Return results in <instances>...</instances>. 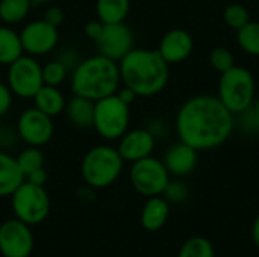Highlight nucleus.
<instances>
[{
	"label": "nucleus",
	"mask_w": 259,
	"mask_h": 257,
	"mask_svg": "<svg viewBox=\"0 0 259 257\" xmlns=\"http://www.w3.org/2000/svg\"><path fill=\"white\" fill-rule=\"evenodd\" d=\"M179 141L197 151L222 147L235 129V115L217 95L199 94L185 100L175 118Z\"/></svg>",
	"instance_id": "f257e3e1"
},
{
	"label": "nucleus",
	"mask_w": 259,
	"mask_h": 257,
	"mask_svg": "<svg viewBox=\"0 0 259 257\" xmlns=\"http://www.w3.org/2000/svg\"><path fill=\"white\" fill-rule=\"evenodd\" d=\"M121 85L138 97H153L165 89L170 79V65L158 50L134 47L120 62Z\"/></svg>",
	"instance_id": "f03ea898"
},
{
	"label": "nucleus",
	"mask_w": 259,
	"mask_h": 257,
	"mask_svg": "<svg viewBox=\"0 0 259 257\" xmlns=\"http://www.w3.org/2000/svg\"><path fill=\"white\" fill-rule=\"evenodd\" d=\"M121 86L118 62L97 53L80 59L71 73V92L97 101L112 95Z\"/></svg>",
	"instance_id": "7ed1b4c3"
},
{
	"label": "nucleus",
	"mask_w": 259,
	"mask_h": 257,
	"mask_svg": "<svg viewBox=\"0 0 259 257\" xmlns=\"http://www.w3.org/2000/svg\"><path fill=\"white\" fill-rule=\"evenodd\" d=\"M124 161L117 147L106 144L90 148L80 162V176L93 189H105L121 176Z\"/></svg>",
	"instance_id": "20e7f679"
},
{
	"label": "nucleus",
	"mask_w": 259,
	"mask_h": 257,
	"mask_svg": "<svg viewBox=\"0 0 259 257\" xmlns=\"http://www.w3.org/2000/svg\"><path fill=\"white\" fill-rule=\"evenodd\" d=\"M219 100L234 114H240L250 108L256 98V82L252 71L241 65L220 74L217 85Z\"/></svg>",
	"instance_id": "39448f33"
},
{
	"label": "nucleus",
	"mask_w": 259,
	"mask_h": 257,
	"mask_svg": "<svg viewBox=\"0 0 259 257\" xmlns=\"http://www.w3.org/2000/svg\"><path fill=\"white\" fill-rule=\"evenodd\" d=\"M131 123V106L118 98L117 94L100 98L94 103L93 127L106 141H118Z\"/></svg>",
	"instance_id": "423d86ee"
},
{
	"label": "nucleus",
	"mask_w": 259,
	"mask_h": 257,
	"mask_svg": "<svg viewBox=\"0 0 259 257\" xmlns=\"http://www.w3.org/2000/svg\"><path fill=\"white\" fill-rule=\"evenodd\" d=\"M15 218L29 226L41 224L50 214V197L44 186L23 182L11 195Z\"/></svg>",
	"instance_id": "0eeeda50"
},
{
	"label": "nucleus",
	"mask_w": 259,
	"mask_h": 257,
	"mask_svg": "<svg viewBox=\"0 0 259 257\" xmlns=\"http://www.w3.org/2000/svg\"><path fill=\"white\" fill-rule=\"evenodd\" d=\"M129 180L138 194L149 198L162 195L170 182V173L167 171L162 159L147 156L131 165Z\"/></svg>",
	"instance_id": "6e6552de"
},
{
	"label": "nucleus",
	"mask_w": 259,
	"mask_h": 257,
	"mask_svg": "<svg viewBox=\"0 0 259 257\" xmlns=\"http://www.w3.org/2000/svg\"><path fill=\"white\" fill-rule=\"evenodd\" d=\"M6 83L15 97L33 98L38 89L44 85L42 65L35 56L24 53L8 65Z\"/></svg>",
	"instance_id": "1a4fd4ad"
},
{
	"label": "nucleus",
	"mask_w": 259,
	"mask_h": 257,
	"mask_svg": "<svg viewBox=\"0 0 259 257\" xmlns=\"http://www.w3.org/2000/svg\"><path fill=\"white\" fill-rule=\"evenodd\" d=\"M53 133L55 124L52 117L46 115L35 106L23 111L17 120V135L30 147L46 145L53 138Z\"/></svg>",
	"instance_id": "9d476101"
},
{
	"label": "nucleus",
	"mask_w": 259,
	"mask_h": 257,
	"mask_svg": "<svg viewBox=\"0 0 259 257\" xmlns=\"http://www.w3.org/2000/svg\"><path fill=\"white\" fill-rule=\"evenodd\" d=\"M33 247L35 239L29 224L11 218L0 226V253L3 257H29Z\"/></svg>",
	"instance_id": "9b49d317"
},
{
	"label": "nucleus",
	"mask_w": 259,
	"mask_h": 257,
	"mask_svg": "<svg viewBox=\"0 0 259 257\" xmlns=\"http://www.w3.org/2000/svg\"><path fill=\"white\" fill-rule=\"evenodd\" d=\"M23 50L30 56H44L53 52L59 42V30L44 18L27 23L20 32Z\"/></svg>",
	"instance_id": "f8f14e48"
},
{
	"label": "nucleus",
	"mask_w": 259,
	"mask_h": 257,
	"mask_svg": "<svg viewBox=\"0 0 259 257\" xmlns=\"http://www.w3.org/2000/svg\"><path fill=\"white\" fill-rule=\"evenodd\" d=\"M99 53L120 62L134 47H135V36L131 26L123 23H112L103 24V30L100 36L94 41Z\"/></svg>",
	"instance_id": "ddd939ff"
},
{
	"label": "nucleus",
	"mask_w": 259,
	"mask_h": 257,
	"mask_svg": "<svg viewBox=\"0 0 259 257\" xmlns=\"http://www.w3.org/2000/svg\"><path fill=\"white\" fill-rule=\"evenodd\" d=\"M156 145L155 135L147 127H138L127 130L120 139L117 150L124 162H137L147 156H152Z\"/></svg>",
	"instance_id": "4468645a"
},
{
	"label": "nucleus",
	"mask_w": 259,
	"mask_h": 257,
	"mask_svg": "<svg viewBox=\"0 0 259 257\" xmlns=\"http://www.w3.org/2000/svg\"><path fill=\"white\" fill-rule=\"evenodd\" d=\"M168 65L187 61L194 50L193 35L185 29H171L159 41L156 48Z\"/></svg>",
	"instance_id": "2eb2a0df"
},
{
	"label": "nucleus",
	"mask_w": 259,
	"mask_h": 257,
	"mask_svg": "<svg viewBox=\"0 0 259 257\" xmlns=\"http://www.w3.org/2000/svg\"><path fill=\"white\" fill-rule=\"evenodd\" d=\"M197 161H199V151L182 141L170 145L162 158V162L167 171L170 173V176H176V177H184L191 174L197 167Z\"/></svg>",
	"instance_id": "dca6fc26"
},
{
	"label": "nucleus",
	"mask_w": 259,
	"mask_h": 257,
	"mask_svg": "<svg viewBox=\"0 0 259 257\" xmlns=\"http://www.w3.org/2000/svg\"><path fill=\"white\" fill-rule=\"evenodd\" d=\"M170 215V203L162 195L149 197L141 211V226L147 232L161 230Z\"/></svg>",
	"instance_id": "f3484780"
},
{
	"label": "nucleus",
	"mask_w": 259,
	"mask_h": 257,
	"mask_svg": "<svg viewBox=\"0 0 259 257\" xmlns=\"http://www.w3.org/2000/svg\"><path fill=\"white\" fill-rule=\"evenodd\" d=\"M23 182L24 174L17 159L6 151H0V197H11Z\"/></svg>",
	"instance_id": "a211bd4d"
},
{
	"label": "nucleus",
	"mask_w": 259,
	"mask_h": 257,
	"mask_svg": "<svg viewBox=\"0 0 259 257\" xmlns=\"http://www.w3.org/2000/svg\"><path fill=\"white\" fill-rule=\"evenodd\" d=\"M32 100L36 109H39L41 112H44L52 118L61 115L65 111V105H67V98L64 92L58 86H52V85H42Z\"/></svg>",
	"instance_id": "6ab92c4d"
},
{
	"label": "nucleus",
	"mask_w": 259,
	"mask_h": 257,
	"mask_svg": "<svg viewBox=\"0 0 259 257\" xmlns=\"http://www.w3.org/2000/svg\"><path fill=\"white\" fill-rule=\"evenodd\" d=\"M94 103L90 98L80 97V95H74L67 100L65 105V115L67 120L79 127V129H88L93 127V120H94Z\"/></svg>",
	"instance_id": "aec40b11"
},
{
	"label": "nucleus",
	"mask_w": 259,
	"mask_h": 257,
	"mask_svg": "<svg viewBox=\"0 0 259 257\" xmlns=\"http://www.w3.org/2000/svg\"><path fill=\"white\" fill-rule=\"evenodd\" d=\"M131 0H96V15L105 24L126 21Z\"/></svg>",
	"instance_id": "412c9836"
},
{
	"label": "nucleus",
	"mask_w": 259,
	"mask_h": 257,
	"mask_svg": "<svg viewBox=\"0 0 259 257\" xmlns=\"http://www.w3.org/2000/svg\"><path fill=\"white\" fill-rule=\"evenodd\" d=\"M24 55L20 33L9 26H0V65H9Z\"/></svg>",
	"instance_id": "4be33fe9"
},
{
	"label": "nucleus",
	"mask_w": 259,
	"mask_h": 257,
	"mask_svg": "<svg viewBox=\"0 0 259 257\" xmlns=\"http://www.w3.org/2000/svg\"><path fill=\"white\" fill-rule=\"evenodd\" d=\"M32 0H0V20L6 26L24 21L30 12Z\"/></svg>",
	"instance_id": "5701e85b"
},
{
	"label": "nucleus",
	"mask_w": 259,
	"mask_h": 257,
	"mask_svg": "<svg viewBox=\"0 0 259 257\" xmlns=\"http://www.w3.org/2000/svg\"><path fill=\"white\" fill-rule=\"evenodd\" d=\"M237 42L246 55L259 58V21L250 20L247 24L238 29Z\"/></svg>",
	"instance_id": "b1692460"
},
{
	"label": "nucleus",
	"mask_w": 259,
	"mask_h": 257,
	"mask_svg": "<svg viewBox=\"0 0 259 257\" xmlns=\"http://www.w3.org/2000/svg\"><path fill=\"white\" fill-rule=\"evenodd\" d=\"M178 257H215V251L209 239L203 236H193L182 244Z\"/></svg>",
	"instance_id": "393cba45"
},
{
	"label": "nucleus",
	"mask_w": 259,
	"mask_h": 257,
	"mask_svg": "<svg viewBox=\"0 0 259 257\" xmlns=\"http://www.w3.org/2000/svg\"><path fill=\"white\" fill-rule=\"evenodd\" d=\"M15 159H17V164H18L20 170L23 171L24 177L29 173L44 167V155L39 150V147H30L29 145L27 148L21 150Z\"/></svg>",
	"instance_id": "a878e982"
},
{
	"label": "nucleus",
	"mask_w": 259,
	"mask_h": 257,
	"mask_svg": "<svg viewBox=\"0 0 259 257\" xmlns=\"http://www.w3.org/2000/svg\"><path fill=\"white\" fill-rule=\"evenodd\" d=\"M223 20L231 29L238 30L250 21V12L240 3H231L223 11Z\"/></svg>",
	"instance_id": "bb28decb"
},
{
	"label": "nucleus",
	"mask_w": 259,
	"mask_h": 257,
	"mask_svg": "<svg viewBox=\"0 0 259 257\" xmlns=\"http://www.w3.org/2000/svg\"><path fill=\"white\" fill-rule=\"evenodd\" d=\"M68 68L59 61H50L46 65H42V80L44 85H52V86H59L61 83L65 82L68 76Z\"/></svg>",
	"instance_id": "cd10ccee"
},
{
	"label": "nucleus",
	"mask_w": 259,
	"mask_h": 257,
	"mask_svg": "<svg viewBox=\"0 0 259 257\" xmlns=\"http://www.w3.org/2000/svg\"><path fill=\"white\" fill-rule=\"evenodd\" d=\"M209 65L222 74L235 65V56L228 47H215L209 53Z\"/></svg>",
	"instance_id": "c85d7f7f"
},
{
	"label": "nucleus",
	"mask_w": 259,
	"mask_h": 257,
	"mask_svg": "<svg viewBox=\"0 0 259 257\" xmlns=\"http://www.w3.org/2000/svg\"><path fill=\"white\" fill-rule=\"evenodd\" d=\"M240 127L246 135H256L259 132V117L253 109V105L246 111L235 115V127Z\"/></svg>",
	"instance_id": "c756f323"
},
{
	"label": "nucleus",
	"mask_w": 259,
	"mask_h": 257,
	"mask_svg": "<svg viewBox=\"0 0 259 257\" xmlns=\"http://www.w3.org/2000/svg\"><path fill=\"white\" fill-rule=\"evenodd\" d=\"M162 195L168 203H182L188 198V188L179 180L176 182L170 180Z\"/></svg>",
	"instance_id": "7c9ffc66"
},
{
	"label": "nucleus",
	"mask_w": 259,
	"mask_h": 257,
	"mask_svg": "<svg viewBox=\"0 0 259 257\" xmlns=\"http://www.w3.org/2000/svg\"><path fill=\"white\" fill-rule=\"evenodd\" d=\"M12 101H14V94L9 89L6 82L0 80V118L5 117L11 108H12Z\"/></svg>",
	"instance_id": "2f4dec72"
},
{
	"label": "nucleus",
	"mask_w": 259,
	"mask_h": 257,
	"mask_svg": "<svg viewBox=\"0 0 259 257\" xmlns=\"http://www.w3.org/2000/svg\"><path fill=\"white\" fill-rule=\"evenodd\" d=\"M42 18H44L47 23H50V24L59 27V26L64 23V11H62L61 8H58V6H49V8L44 11Z\"/></svg>",
	"instance_id": "473e14b6"
},
{
	"label": "nucleus",
	"mask_w": 259,
	"mask_h": 257,
	"mask_svg": "<svg viewBox=\"0 0 259 257\" xmlns=\"http://www.w3.org/2000/svg\"><path fill=\"white\" fill-rule=\"evenodd\" d=\"M26 182H30L33 185H38V186H46L47 180H49V174L46 171V168H39V170H35L32 173H29L26 177H24Z\"/></svg>",
	"instance_id": "72a5a7b5"
},
{
	"label": "nucleus",
	"mask_w": 259,
	"mask_h": 257,
	"mask_svg": "<svg viewBox=\"0 0 259 257\" xmlns=\"http://www.w3.org/2000/svg\"><path fill=\"white\" fill-rule=\"evenodd\" d=\"M103 24H105V23H102L99 18L88 21V23L85 24V33H87V36H88L90 39L96 41V39L100 36L102 30H103Z\"/></svg>",
	"instance_id": "f704fd0d"
},
{
	"label": "nucleus",
	"mask_w": 259,
	"mask_h": 257,
	"mask_svg": "<svg viewBox=\"0 0 259 257\" xmlns=\"http://www.w3.org/2000/svg\"><path fill=\"white\" fill-rule=\"evenodd\" d=\"M115 94L118 95V98H120L121 101H124V103H126V105H129V106H131V105L137 100V97H138V95L131 89V88H127V86H124V85H121Z\"/></svg>",
	"instance_id": "c9c22d12"
},
{
	"label": "nucleus",
	"mask_w": 259,
	"mask_h": 257,
	"mask_svg": "<svg viewBox=\"0 0 259 257\" xmlns=\"http://www.w3.org/2000/svg\"><path fill=\"white\" fill-rule=\"evenodd\" d=\"M152 124L147 127L153 135H155V138H159V136H162L164 133H165V124H164V121L162 120H153V121H150Z\"/></svg>",
	"instance_id": "e433bc0d"
},
{
	"label": "nucleus",
	"mask_w": 259,
	"mask_h": 257,
	"mask_svg": "<svg viewBox=\"0 0 259 257\" xmlns=\"http://www.w3.org/2000/svg\"><path fill=\"white\" fill-rule=\"evenodd\" d=\"M252 238H253L255 245L259 248V215L255 218L253 226H252Z\"/></svg>",
	"instance_id": "4c0bfd02"
},
{
	"label": "nucleus",
	"mask_w": 259,
	"mask_h": 257,
	"mask_svg": "<svg viewBox=\"0 0 259 257\" xmlns=\"http://www.w3.org/2000/svg\"><path fill=\"white\" fill-rule=\"evenodd\" d=\"M253 109H255V112L258 114L259 117V95L255 98V101H253Z\"/></svg>",
	"instance_id": "58836bf2"
},
{
	"label": "nucleus",
	"mask_w": 259,
	"mask_h": 257,
	"mask_svg": "<svg viewBox=\"0 0 259 257\" xmlns=\"http://www.w3.org/2000/svg\"><path fill=\"white\" fill-rule=\"evenodd\" d=\"M50 2H55V0H32V3H36V5H46Z\"/></svg>",
	"instance_id": "ea45409f"
}]
</instances>
